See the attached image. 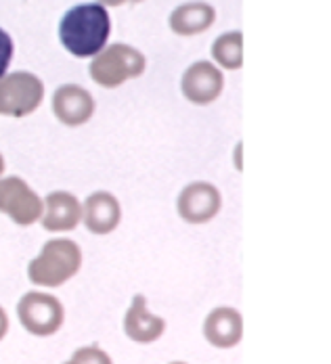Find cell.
I'll return each instance as SVG.
<instances>
[{
  "label": "cell",
  "mask_w": 331,
  "mask_h": 364,
  "mask_svg": "<svg viewBox=\"0 0 331 364\" xmlns=\"http://www.w3.org/2000/svg\"><path fill=\"white\" fill-rule=\"evenodd\" d=\"M111 19L99 2L72 6L59 21V40L63 48L78 59H88L107 46Z\"/></svg>",
  "instance_id": "obj_1"
},
{
  "label": "cell",
  "mask_w": 331,
  "mask_h": 364,
  "mask_svg": "<svg viewBox=\"0 0 331 364\" xmlns=\"http://www.w3.org/2000/svg\"><path fill=\"white\" fill-rule=\"evenodd\" d=\"M82 266L80 245L68 239L57 237L42 245L40 254L28 264V279L40 287H61L74 279Z\"/></svg>",
  "instance_id": "obj_2"
},
{
  "label": "cell",
  "mask_w": 331,
  "mask_h": 364,
  "mask_svg": "<svg viewBox=\"0 0 331 364\" xmlns=\"http://www.w3.org/2000/svg\"><path fill=\"white\" fill-rule=\"evenodd\" d=\"M145 68H147V59L141 50H137L130 44L115 42L95 55V59L90 61L88 73H90L93 82H97L99 86L117 88L124 82L143 75Z\"/></svg>",
  "instance_id": "obj_3"
},
{
  "label": "cell",
  "mask_w": 331,
  "mask_h": 364,
  "mask_svg": "<svg viewBox=\"0 0 331 364\" xmlns=\"http://www.w3.org/2000/svg\"><path fill=\"white\" fill-rule=\"evenodd\" d=\"M44 101V82L32 72H11L0 77V115L26 117Z\"/></svg>",
  "instance_id": "obj_4"
},
{
  "label": "cell",
  "mask_w": 331,
  "mask_h": 364,
  "mask_svg": "<svg viewBox=\"0 0 331 364\" xmlns=\"http://www.w3.org/2000/svg\"><path fill=\"white\" fill-rule=\"evenodd\" d=\"M17 316H19L21 327L28 333L36 337H51L63 325L65 310H63V304L55 295L30 291L19 299Z\"/></svg>",
  "instance_id": "obj_5"
},
{
  "label": "cell",
  "mask_w": 331,
  "mask_h": 364,
  "mask_svg": "<svg viewBox=\"0 0 331 364\" xmlns=\"http://www.w3.org/2000/svg\"><path fill=\"white\" fill-rule=\"evenodd\" d=\"M42 199L21 176L0 178V214L17 226H32L42 216Z\"/></svg>",
  "instance_id": "obj_6"
},
{
  "label": "cell",
  "mask_w": 331,
  "mask_h": 364,
  "mask_svg": "<svg viewBox=\"0 0 331 364\" xmlns=\"http://www.w3.org/2000/svg\"><path fill=\"white\" fill-rule=\"evenodd\" d=\"M222 208L221 191L206 181H195L186 184L179 199L177 212L189 224H206L219 216Z\"/></svg>",
  "instance_id": "obj_7"
},
{
  "label": "cell",
  "mask_w": 331,
  "mask_h": 364,
  "mask_svg": "<svg viewBox=\"0 0 331 364\" xmlns=\"http://www.w3.org/2000/svg\"><path fill=\"white\" fill-rule=\"evenodd\" d=\"M224 75L221 68L210 61H197L186 68L181 80L184 99L195 105H210L222 95Z\"/></svg>",
  "instance_id": "obj_8"
},
{
  "label": "cell",
  "mask_w": 331,
  "mask_h": 364,
  "mask_svg": "<svg viewBox=\"0 0 331 364\" xmlns=\"http://www.w3.org/2000/svg\"><path fill=\"white\" fill-rule=\"evenodd\" d=\"M53 113L55 117L68 126V128H78L84 126L93 115H95V97L78 84H63L55 90L53 95Z\"/></svg>",
  "instance_id": "obj_9"
},
{
  "label": "cell",
  "mask_w": 331,
  "mask_h": 364,
  "mask_svg": "<svg viewBox=\"0 0 331 364\" xmlns=\"http://www.w3.org/2000/svg\"><path fill=\"white\" fill-rule=\"evenodd\" d=\"M42 203L40 224L48 232H68L82 222V203L74 193L53 191L42 199Z\"/></svg>",
  "instance_id": "obj_10"
},
{
  "label": "cell",
  "mask_w": 331,
  "mask_h": 364,
  "mask_svg": "<svg viewBox=\"0 0 331 364\" xmlns=\"http://www.w3.org/2000/svg\"><path fill=\"white\" fill-rule=\"evenodd\" d=\"M82 222L93 235H110L122 222V205L110 191H95L82 203Z\"/></svg>",
  "instance_id": "obj_11"
},
{
  "label": "cell",
  "mask_w": 331,
  "mask_h": 364,
  "mask_svg": "<svg viewBox=\"0 0 331 364\" xmlns=\"http://www.w3.org/2000/svg\"><path fill=\"white\" fill-rule=\"evenodd\" d=\"M204 337L219 350L235 348L243 337V318L235 308H214L204 321Z\"/></svg>",
  "instance_id": "obj_12"
},
{
  "label": "cell",
  "mask_w": 331,
  "mask_h": 364,
  "mask_svg": "<svg viewBox=\"0 0 331 364\" xmlns=\"http://www.w3.org/2000/svg\"><path fill=\"white\" fill-rule=\"evenodd\" d=\"M216 21V9L204 0H191L177 6L170 17L168 26L177 36H197L208 32Z\"/></svg>",
  "instance_id": "obj_13"
},
{
  "label": "cell",
  "mask_w": 331,
  "mask_h": 364,
  "mask_svg": "<svg viewBox=\"0 0 331 364\" xmlns=\"http://www.w3.org/2000/svg\"><path fill=\"white\" fill-rule=\"evenodd\" d=\"M166 331V321L155 316L147 310V299L143 295H135L126 316H124V333L137 343H153Z\"/></svg>",
  "instance_id": "obj_14"
},
{
  "label": "cell",
  "mask_w": 331,
  "mask_h": 364,
  "mask_svg": "<svg viewBox=\"0 0 331 364\" xmlns=\"http://www.w3.org/2000/svg\"><path fill=\"white\" fill-rule=\"evenodd\" d=\"M212 59L224 70H239L243 65V36L241 32H226L214 40Z\"/></svg>",
  "instance_id": "obj_15"
},
{
  "label": "cell",
  "mask_w": 331,
  "mask_h": 364,
  "mask_svg": "<svg viewBox=\"0 0 331 364\" xmlns=\"http://www.w3.org/2000/svg\"><path fill=\"white\" fill-rule=\"evenodd\" d=\"M72 360L75 364H113L110 356H107V352H103L97 346H88V348L75 350Z\"/></svg>",
  "instance_id": "obj_16"
},
{
  "label": "cell",
  "mask_w": 331,
  "mask_h": 364,
  "mask_svg": "<svg viewBox=\"0 0 331 364\" xmlns=\"http://www.w3.org/2000/svg\"><path fill=\"white\" fill-rule=\"evenodd\" d=\"M13 55H15V42H13V38L6 30L0 28V77L9 70V65L13 61Z\"/></svg>",
  "instance_id": "obj_17"
},
{
  "label": "cell",
  "mask_w": 331,
  "mask_h": 364,
  "mask_svg": "<svg viewBox=\"0 0 331 364\" xmlns=\"http://www.w3.org/2000/svg\"><path fill=\"white\" fill-rule=\"evenodd\" d=\"M6 333H9V316H6L4 308L0 306V341L6 337Z\"/></svg>",
  "instance_id": "obj_18"
},
{
  "label": "cell",
  "mask_w": 331,
  "mask_h": 364,
  "mask_svg": "<svg viewBox=\"0 0 331 364\" xmlns=\"http://www.w3.org/2000/svg\"><path fill=\"white\" fill-rule=\"evenodd\" d=\"M99 4H103V6H120V4H124V2H128V0H97Z\"/></svg>",
  "instance_id": "obj_19"
},
{
  "label": "cell",
  "mask_w": 331,
  "mask_h": 364,
  "mask_svg": "<svg viewBox=\"0 0 331 364\" xmlns=\"http://www.w3.org/2000/svg\"><path fill=\"white\" fill-rule=\"evenodd\" d=\"M4 168H6V164H4V155L0 153V178L4 176Z\"/></svg>",
  "instance_id": "obj_20"
},
{
  "label": "cell",
  "mask_w": 331,
  "mask_h": 364,
  "mask_svg": "<svg viewBox=\"0 0 331 364\" xmlns=\"http://www.w3.org/2000/svg\"><path fill=\"white\" fill-rule=\"evenodd\" d=\"M128 2H143V0H128Z\"/></svg>",
  "instance_id": "obj_21"
},
{
  "label": "cell",
  "mask_w": 331,
  "mask_h": 364,
  "mask_svg": "<svg viewBox=\"0 0 331 364\" xmlns=\"http://www.w3.org/2000/svg\"><path fill=\"white\" fill-rule=\"evenodd\" d=\"M63 364H75V363H74V360H70V363H63Z\"/></svg>",
  "instance_id": "obj_22"
},
{
  "label": "cell",
  "mask_w": 331,
  "mask_h": 364,
  "mask_svg": "<svg viewBox=\"0 0 331 364\" xmlns=\"http://www.w3.org/2000/svg\"><path fill=\"white\" fill-rule=\"evenodd\" d=\"M170 364H186V363H170Z\"/></svg>",
  "instance_id": "obj_23"
}]
</instances>
